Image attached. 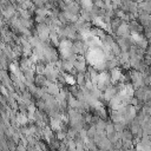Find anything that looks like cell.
I'll use <instances>...</instances> for the list:
<instances>
[{
  "label": "cell",
  "mask_w": 151,
  "mask_h": 151,
  "mask_svg": "<svg viewBox=\"0 0 151 151\" xmlns=\"http://www.w3.org/2000/svg\"><path fill=\"white\" fill-rule=\"evenodd\" d=\"M138 21L143 27H150L151 14H149V13H138Z\"/></svg>",
  "instance_id": "cell-1"
},
{
  "label": "cell",
  "mask_w": 151,
  "mask_h": 151,
  "mask_svg": "<svg viewBox=\"0 0 151 151\" xmlns=\"http://www.w3.org/2000/svg\"><path fill=\"white\" fill-rule=\"evenodd\" d=\"M116 31H117V34H118L119 37H126V35H129V33L131 32L129 24H126L125 21L122 22V24L118 26V28H117Z\"/></svg>",
  "instance_id": "cell-2"
},
{
  "label": "cell",
  "mask_w": 151,
  "mask_h": 151,
  "mask_svg": "<svg viewBox=\"0 0 151 151\" xmlns=\"http://www.w3.org/2000/svg\"><path fill=\"white\" fill-rule=\"evenodd\" d=\"M122 71L118 68V67H113L112 71H111V81L112 83H118L120 80V77H122Z\"/></svg>",
  "instance_id": "cell-3"
},
{
  "label": "cell",
  "mask_w": 151,
  "mask_h": 151,
  "mask_svg": "<svg viewBox=\"0 0 151 151\" xmlns=\"http://www.w3.org/2000/svg\"><path fill=\"white\" fill-rule=\"evenodd\" d=\"M138 46H139V47H142V48H144V50H146V48H147V46H149V41H147V39H146V38H144L140 42H138Z\"/></svg>",
  "instance_id": "cell-4"
},
{
  "label": "cell",
  "mask_w": 151,
  "mask_h": 151,
  "mask_svg": "<svg viewBox=\"0 0 151 151\" xmlns=\"http://www.w3.org/2000/svg\"><path fill=\"white\" fill-rule=\"evenodd\" d=\"M47 13H48V12H47V9H45V8H39V9L37 11V14H38V15H41V17H45Z\"/></svg>",
  "instance_id": "cell-5"
},
{
  "label": "cell",
  "mask_w": 151,
  "mask_h": 151,
  "mask_svg": "<svg viewBox=\"0 0 151 151\" xmlns=\"http://www.w3.org/2000/svg\"><path fill=\"white\" fill-rule=\"evenodd\" d=\"M146 53L151 55V45H150V44H149V46H147V48H146Z\"/></svg>",
  "instance_id": "cell-6"
},
{
  "label": "cell",
  "mask_w": 151,
  "mask_h": 151,
  "mask_svg": "<svg viewBox=\"0 0 151 151\" xmlns=\"http://www.w3.org/2000/svg\"><path fill=\"white\" fill-rule=\"evenodd\" d=\"M150 28H151V24H150Z\"/></svg>",
  "instance_id": "cell-7"
}]
</instances>
